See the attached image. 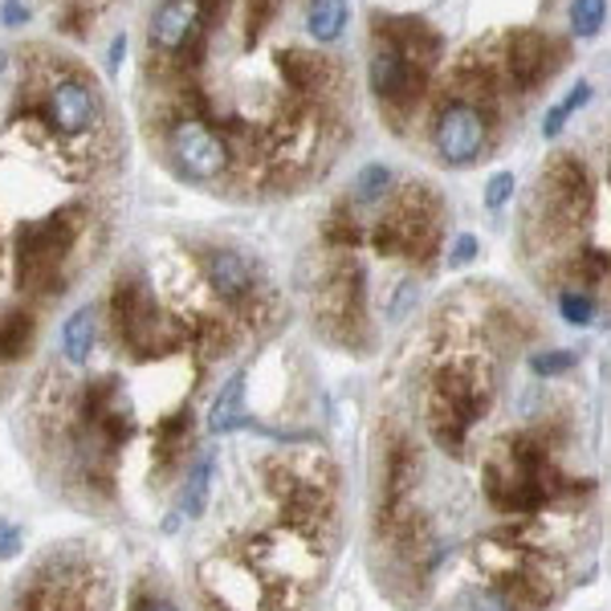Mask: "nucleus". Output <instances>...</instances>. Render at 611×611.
I'll return each mask as SVG.
<instances>
[{
    "instance_id": "obj_1",
    "label": "nucleus",
    "mask_w": 611,
    "mask_h": 611,
    "mask_svg": "<svg viewBox=\"0 0 611 611\" xmlns=\"http://www.w3.org/2000/svg\"><path fill=\"white\" fill-rule=\"evenodd\" d=\"M82 204H66L45 221H29L17 233V274H21V290L33 293H62L57 266L69 253V245L82 233Z\"/></svg>"
},
{
    "instance_id": "obj_2",
    "label": "nucleus",
    "mask_w": 611,
    "mask_h": 611,
    "mask_svg": "<svg viewBox=\"0 0 611 611\" xmlns=\"http://www.w3.org/2000/svg\"><path fill=\"white\" fill-rule=\"evenodd\" d=\"M490 392L485 384H478L473 375L461 372H440L428 387V432L444 452H461L465 449L469 432L485 416Z\"/></svg>"
},
{
    "instance_id": "obj_3",
    "label": "nucleus",
    "mask_w": 611,
    "mask_h": 611,
    "mask_svg": "<svg viewBox=\"0 0 611 611\" xmlns=\"http://www.w3.org/2000/svg\"><path fill=\"white\" fill-rule=\"evenodd\" d=\"M168 151H172L180 175L200 180V184L216 180V175L228 168V151H225V143H221V135L208 131V127H204L200 119H192V115L172 127V135H168Z\"/></svg>"
},
{
    "instance_id": "obj_4",
    "label": "nucleus",
    "mask_w": 611,
    "mask_h": 611,
    "mask_svg": "<svg viewBox=\"0 0 611 611\" xmlns=\"http://www.w3.org/2000/svg\"><path fill=\"white\" fill-rule=\"evenodd\" d=\"M110 326L119 334V343H127L131 351H147L156 343L160 331V306L147 293L143 281H119L110 293Z\"/></svg>"
},
{
    "instance_id": "obj_5",
    "label": "nucleus",
    "mask_w": 611,
    "mask_h": 611,
    "mask_svg": "<svg viewBox=\"0 0 611 611\" xmlns=\"http://www.w3.org/2000/svg\"><path fill=\"white\" fill-rule=\"evenodd\" d=\"M432 143H437V156L449 168L473 163L481 156V147H485V119H481V110L469 107V103H449L437 115Z\"/></svg>"
},
{
    "instance_id": "obj_6",
    "label": "nucleus",
    "mask_w": 611,
    "mask_h": 611,
    "mask_svg": "<svg viewBox=\"0 0 611 611\" xmlns=\"http://www.w3.org/2000/svg\"><path fill=\"white\" fill-rule=\"evenodd\" d=\"M50 122H54V131L62 135H86L98 127L103 119V98L94 90V82H82V78H57L50 86Z\"/></svg>"
},
{
    "instance_id": "obj_7",
    "label": "nucleus",
    "mask_w": 611,
    "mask_h": 611,
    "mask_svg": "<svg viewBox=\"0 0 611 611\" xmlns=\"http://www.w3.org/2000/svg\"><path fill=\"white\" fill-rule=\"evenodd\" d=\"M200 25H204V0H163L151 17L147 37H151V50L160 54H184Z\"/></svg>"
},
{
    "instance_id": "obj_8",
    "label": "nucleus",
    "mask_w": 611,
    "mask_h": 611,
    "mask_svg": "<svg viewBox=\"0 0 611 611\" xmlns=\"http://www.w3.org/2000/svg\"><path fill=\"white\" fill-rule=\"evenodd\" d=\"M367 78H372V90L384 98V103H412L425 90L428 69L412 66L404 54H396L392 45L375 50L372 66H367Z\"/></svg>"
},
{
    "instance_id": "obj_9",
    "label": "nucleus",
    "mask_w": 611,
    "mask_h": 611,
    "mask_svg": "<svg viewBox=\"0 0 611 611\" xmlns=\"http://www.w3.org/2000/svg\"><path fill=\"white\" fill-rule=\"evenodd\" d=\"M375 33H384L387 45L420 69L437 66L440 50H444V41L428 29V21H416V17H375Z\"/></svg>"
},
{
    "instance_id": "obj_10",
    "label": "nucleus",
    "mask_w": 611,
    "mask_h": 611,
    "mask_svg": "<svg viewBox=\"0 0 611 611\" xmlns=\"http://www.w3.org/2000/svg\"><path fill=\"white\" fill-rule=\"evenodd\" d=\"M204 278L213 286L221 298L228 302H240V298H249L257 286H253V266L249 257H240L233 249H213L204 257Z\"/></svg>"
},
{
    "instance_id": "obj_11",
    "label": "nucleus",
    "mask_w": 611,
    "mask_h": 611,
    "mask_svg": "<svg viewBox=\"0 0 611 611\" xmlns=\"http://www.w3.org/2000/svg\"><path fill=\"white\" fill-rule=\"evenodd\" d=\"M510 74L522 90H530L550 74V41L543 33H514L510 41Z\"/></svg>"
},
{
    "instance_id": "obj_12",
    "label": "nucleus",
    "mask_w": 611,
    "mask_h": 611,
    "mask_svg": "<svg viewBox=\"0 0 611 611\" xmlns=\"http://www.w3.org/2000/svg\"><path fill=\"white\" fill-rule=\"evenodd\" d=\"M249 425V412H245V372L228 375L221 392H216L213 408H208V428L213 432H237V428Z\"/></svg>"
},
{
    "instance_id": "obj_13",
    "label": "nucleus",
    "mask_w": 611,
    "mask_h": 611,
    "mask_svg": "<svg viewBox=\"0 0 611 611\" xmlns=\"http://www.w3.org/2000/svg\"><path fill=\"white\" fill-rule=\"evenodd\" d=\"M387 510H396V505H404L408 497H412L416 490V478H420V461H416V452L408 449V444H399V449L387 452Z\"/></svg>"
},
{
    "instance_id": "obj_14",
    "label": "nucleus",
    "mask_w": 611,
    "mask_h": 611,
    "mask_svg": "<svg viewBox=\"0 0 611 611\" xmlns=\"http://www.w3.org/2000/svg\"><path fill=\"white\" fill-rule=\"evenodd\" d=\"M33 334H37V319L29 310H9L0 319V363H17L21 355H29Z\"/></svg>"
},
{
    "instance_id": "obj_15",
    "label": "nucleus",
    "mask_w": 611,
    "mask_h": 611,
    "mask_svg": "<svg viewBox=\"0 0 611 611\" xmlns=\"http://www.w3.org/2000/svg\"><path fill=\"white\" fill-rule=\"evenodd\" d=\"M90 351H94V310L90 306H78L66 319V326H62V355H66V363L82 367V363H90Z\"/></svg>"
},
{
    "instance_id": "obj_16",
    "label": "nucleus",
    "mask_w": 611,
    "mask_h": 611,
    "mask_svg": "<svg viewBox=\"0 0 611 611\" xmlns=\"http://www.w3.org/2000/svg\"><path fill=\"white\" fill-rule=\"evenodd\" d=\"M213 473H216V457H200L196 469H192L184 481V493H180V518H200V514L208 510Z\"/></svg>"
},
{
    "instance_id": "obj_17",
    "label": "nucleus",
    "mask_w": 611,
    "mask_h": 611,
    "mask_svg": "<svg viewBox=\"0 0 611 611\" xmlns=\"http://www.w3.org/2000/svg\"><path fill=\"white\" fill-rule=\"evenodd\" d=\"M192 412L168 416L160 428H156V452H160V465H175V457H184V449L192 444Z\"/></svg>"
},
{
    "instance_id": "obj_18",
    "label": "nucleus",
    "mask_w": 611,
    "mask_h": 611,
    "mask_svg": "<svg viewBox=\"0 0 611 611\" xmlns=\"http://www.w3.org/2000/svg\"><path fill=\"white\" fill-rule=\"evenodd\" d=\"M346 25V4L343 0H314L306 13V29L314 41H339Z\"/></svg>"
},
{
    "instance_id": "obj_19",
    "label": "nucleus",
    "mask_w": 611,
    "mask_h": 611,
    "mask_svg": "<svg viewBox=\"0 0 611 611\" xmlns=\"http://www.w3.org/2000/svg\"><path fill=\"white\" fill-rule=\"evenodd\" d=\"M591 103V82H579L558 107H550L546 110V122H543V139H555V135H562V127H567V119H571L575 110L579 107H587Z\"/></svg>"
},
{
    "instance_id": "obj_20",
    "label": "nucleus",
    "mask_w": 611,
    "mask_h": 611,
    "mask_svg": "<svg viewBox=\"0 0 611 611\" xmlns=\"http://www.w3.org/2000/svg\"><path fill=\"white\" fill-rule=\"evenodd\" d=\"M281 74L290 78L293 90H314L322 82V62L310 54H281Z\"/></svg>"
},
{
    "instance_id": "obj_21",
    "label": "nucleus",
    "mask_w": 611,
    "mask_h": 611,
    "mask_svg": "<svg viewBox=\"0 0 611 611\" xmlns=\"http://www.w3.org/2000/svg\"><path fill=\"white\" fill-rule=\"evenodd\" d=\"M387 187H392V168H387V163H367V168L355 175V200H360V204L384 200Z\"/></svg>"
},
{
    "instance_id": "obj_22",
    "label": "nucleus",
    "mask_w": 611,
    "mask_h": 611,
    "mask_svg": "<svg viewBox=\"0 0 611 611\" xmlns=\"http://www.w3.org/2000/svg\"><path fill=\"white\" fill-rule=\"evenodd\" d=\"M608 17V0H571V29L575 37H596Z\"/></svg>"
},
{
    "instance_id": "obj_23",
    "label": "nucleus",
    "mask_w": 611,
    "mask_h": 611,
    "mask_svg": "<svg viewBox=\"0 0 611 611\" xmlns=\"http://www.w3.org/2000/svg\"><path fill=\"white\" fill-rule=\"evenodd\" d=\"M558 314L571 326H591L596 322V298L583 290H562L558 293Z\"/></svg>"
},
{
    "instance_id": "obj_24",
    "label": "nucleus",
    "mask_w": 611,
    "mask_h": 611,
    "mask_svg": "<svg viewBox=\"0 0 611 611\" xmlns=\"http://www.w3.org/2000/svg\"><path fill=\"white\" fill-rule=\"evenodd\" d=\"M420 302V281L416 278H399L392 298H387V322H404Z\"/></svg>"
},
{
    "instance_id": "obj_25",
    "label": "nucleus",
    "mask_w": 611,
    "mask_h": 611,
    "mask_svg": "<svg viewBox=\"0 0 611 611\" xmlns=\"http://www.w3.org/2000/svg\"><path fill=\"white\" fill-rule=\"evenodd\" d=\"M514 187H518L514 172H493L490 184H485V208H490V213H502L505 204H510V196H514Z\"/></svg>"
},
{
    "instance_id": "obj_26",
    "label": "nucleus",
    "mask_w": 611,
    "mask_h": 611,
    "mask_svg": "<svg viewBox=\"0 0 611 611\" xmlns=\"http://www.w3.org/2000/svg\"><path fill=\"white\" fill-rule=\"evenodd\" d=\"M575 363H579V355H575V351H543V355H534V360H530V372L550 379V375L571 372Z\"/></svg>"
},
{
    "instance_id": "obj_27",
    "label": "nucleus",
    "mask_w": 611,
    "mask_h": 611,
    "mask_svg": "<svg viewBox=\"0 0 611 611\" xmlns=\"http://www.w3.org/2000/svg\"><path fill=\"white\" fill-rule=\"evenodd\" d=\"M473 257H478V237H473V233H461L449 249V266H469Z\"/></svg>"
},
{
    "instance_id": "obj_28",
    "label": "nucleus",
    "mask_w": 611,
    "mask_h": 611,
    "mask_svg": "<svg viewBox=\"0 0 611 611\" xmlns=\"http://www.w3.org/2000/svg\"><path fill=\"white\" fill-rule=\"evenodd\" d=\"M21 538H25V534H21V526H17V522L0 518V558H13L17 550H21Z\"/></svg>"
},
{
    "instance_id": "obj_29",
    "label": "nucleus",
    "mask_w": 611,
    "mask_h": 611,
    "mask_svg": "<svg viewBox=\"0 0 611 611\" xmlns=\"http://www.w3.org/2000/svg\"><path fill=\"white\" fill-rule=\"evenodd\" d=\"M17 21H25V9H21L17 0H9V4H4V25H17Z\"/></svg>"
},
{
    "instance_id": "obj_30",
    "label": "nucleus",
    "mask_w": 611,
    "mask_h": 611,
    "mask_svg": "<svg viewBox=\"0 0 611 611\" xmlns=\"http://www.w3.org/2000/svg\"><path fill=\"white\" fill-rule=\"evenodd\" d=\"M143 611H180V608L168 603V599H151V603H143Z\"/></svg>"
},
{
    "instance_id": "obj_31",
    "label": "nucleus",
    "mask_w": 611,
    "mask_h": 611,
    "mask_svg": "<svg viewBox=\"0 0 611 611\" xmlns=\"http://www.w3.org/2000/svg\"><path fill=\"white\" fill-rule=\"evenodd\" d=\"M4 66H9V57H4V54H0V69H4Z\"/></svg>"
}]
</instances>
